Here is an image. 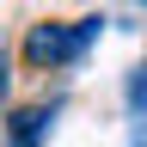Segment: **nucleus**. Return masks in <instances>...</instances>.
Segmentation results:
<instances>
[{
    "label": "nucleus",
    "instance_id": "2",
    "mask_svg": "<svg viewBox=\"0 0 147 147\" xmlns=\"http://www.w3.org/2000/svg\"><path fill=\"white\" fill-rule=\"evenodd\" d=\"M129 104L147 110V61H141V74H135V86H129Z\"/></svg>",
    "mask_w": 147,
    "mask_h": 147
},
{
    "label": "nucleus",
    "instance_id": "3",
    "mask_svg": "<svg viewBox=\"0 0 147 147\" xmlns=\"http://www.w3.org/2000/svg\"><path fill=\"white\" fill-rule=\"evenodd\" d=\"M0 98H6V43H0Z\"/></svg>",
    "mask_w": 147,
    "mask_h": 147
},
{
    "label": "nucleus",
    "instance_id": "1",
    "mask_svg": "<svg viewBox=\"0 0 147 147\" xmlns=\"http://www.w3.org/2000/svg\"><path fill=\"white\" fill-rule=\"evenodd\" d=\"M92 31H98V18H80V25H31L25 61L31 67H61V61H74V55L92 43Z\"/></svg>",
    "mask_w": 147,
    "mask_h": 147
}]
</instances>
